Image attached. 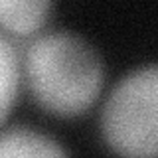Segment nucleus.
I'll return each instance as SVG.
<instances>
[{
	"label": "nucleus",
	"instance_id": "nucleus-5",
	"mask_svg": "<svg viewBox=\"0 0 158 158\" xmlns=\"http://www.w3.org/2000/svg\"><path fill=\"white\" fill-rule=\"evenodd\" d=\"M18 79H20V69H18V53L12 42L8 40L6 34L0 36V85H2V121H6L10 107L18 91Z\"/></svg>",
	"mask_w": 158,
	"mask_h": 158
},
{
	"label": "nucleus",
	"instance_id": "nucleus-2",
	"mask_svg": "<svg viewBox=\"0 0 158 158\" xmlns=\"http://www.w3.org/2000/svg\"><path fill=\"white\" fill-rule=\"evenodd\" d=\"M101 132L123 158H158V63L118 79L103 105Z\"/></svg>",
	"mask_w": 158,
	"mask_h": 158
},
{
	"label": "nucleus",
	"instance_id": "nucleus-1",
	"mask_svg": "<svg viewBox=\"0 0 158 158\" xmlns=\"http://www.w3.org/2000/svg\"><path fill=\"white\" fill-rule=\"evenodd\" d=\"M24 67L34 99L59 117L85 113L105 79L99 52L69 30H49L38 36L26 49Z\"/></svg>",
	"mask_w": 158,
	"mask_h": 158
},
{
	"label": "nucleus",
	"instance_id": "nucleus-3",
	"mask_svg": "<svg viewBox=\"0 0 158 158\" xmlns=\"http://www.w3.org/2000/svg\"><path fill=\"white\" fill-rule=\"evenodd\" d=\"M0 158H67V154L53 138L28 127H14L0 136Z\"/></svg>",
	"mask_w": 158,
	"mask_h": 158
},
{
	"label": "nucleus",
	"instance_id": "nucleus-4",
	"mask_svg": "<svg viewBox=\"0 0 158 158\" xmlns=\"http://www.w3.org/2000/svg\"><path fill=\"white\" fill-rule=\"evenodd\" d=\"M53 4L49 0H2L0 22L18 36H28L42 28Z\"/></svg>",
	"mask_w": 158,
	"mask_h": 158
}]
</instances>
